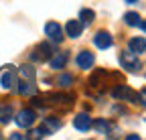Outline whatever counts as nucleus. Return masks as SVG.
Segmentation results:
<instances>
[{
  "mask_svg": "<svg viewBox=\"0 0 146 140\" xmlns=\"http://www.w3.org/2000/svg\"><path fill=\"white\" fill-rule=\"evenodd\" d=\"M16 85V92L21 96H33L36 92V81H35V69L25 65L21 67V79L14 81Z\"/></svg>",
  "mask_w": 146,
  "mask_h": 140,
  "instance_id": "obj_1",
  "label": "nucleus"
},
{
  "mask_svg": "<svg viewBox=\"0 0 146 140\" xmlns=\"http://www.w3.org/2000/svg\"><path fill=\"white\" fill-rule=\"evenodd\" d=\"M120 65L124 69H128V71H140L142 69V63L138 61L136 53H132V51H124L120 55Z\"/></svg>",
  "mask_w": 146,
  "mask_h": 140,
  "instance_id": "obj_2",
  "label": "nucleus"
},
{
  "mask_svg": "<svg viewBox=\"0 0 146 140\" xmlns=\"http://www.w3.org/2000/svg\"><path fill=\"white\" fill-rule=\"evenodd\" d=\"M112 96L116 100H120V102H132V104H136V94H134V90L130 85H116Z\"/></svg>",
  "mask_w": 146,
  "mask_h": 140,
  "instance_id": "obj_3",
  "label": "nucleus"
},
{
  "mask_svg": "<svg viewBox=\"0 0 146 140\" xmlns=\"http://www.w3.org/2000/svg\"><path fill=\"white\" fill-rule=\"evenodd\" d=\"M35 120H36V112L35 110H21L16 116V124L21 126V128H31L35 124Z\"/></svg>",
  "mask_w": 146,
  "mask_h": 140,
  "instance_id": "obj_4",
  "label": "nucleus"
},
{
  "mask_svg": "<svg viewBox=\"0 0 146 140\" xmlns=\"http://www.w3.org/2000/svg\"><path fill=\"white\" fill-rule=\"evenodd\" d=\"M14 81H16V71H14V67H12V65L4 67L2 75H0V87H2V90H10V87L14 85Z\"/></svg>",
  "mask_w": 146,
  "mask_h": 140,
  "instance_id": "obj_5",
  "label": "nucleus"
},
{
  "mask_svg": "<svg viewBox=\"0 0 146 140\" xmlns=\"http://www.w3.org/2000/svg\"><path fill=\"white\" fill-rule=\"evenodd\" d=\"M45 35L49 37V41H53V43H61V41H63V29H61V25H57V23H47Z\"/></svg>",
  "mask_w": 146,
  "mask_h": 140,
  "instance_id": "obj_6",
  "label": "nucleus"
},
{
  "mask_svg": "<svg viewBox=\"0 0 146 140\" xmlns=\"http://www.w3.org/2000/svg\"><path fill=\"white\" fill-rule=\"evenodd\" d=\"M94 63H96V57H94L91 51H81V53L77 55V65H79V69H91V67H94Z\"/></svg>",
  "mask_w": 146,
  "mask_h": 140,
  "instance_id": "obj_7",
  "label": "nucleus"
},
{
  "mask_svg": "<svg viewBox=\"0 0 146 140\" xmlns=\"http://www.w3.org/2000/svg\"><path fill=\"white\" fill-rule=\"evenodd\" d=\"M94 43H96L98 49H110V47H112V37H110V33L100 31V33H96Z\"/></svg>",
  "mask_w": 146,
  "mask_h": 140,
  "instance_id": "obj_8",
  "label": "nucleus"
},
{
  "mask_svg": "<svg viewBox=\"0 0 146 140\" xmlns=\"http://www.w3.org/2000/svg\"><path fill=\"white\" fill-rule=\"evenodd\" d=\"M81 31H83V25L79 21H69L65 25V33H67V37H71V39L81 37Z\"/></svg>",
  "mask_w": 146,
  "mask_h": 140,
  "instance_id": "obj_9",
  "label": "nucleus"
},
{
  "mask_svg": "<svg viewBox=\"0 0 146 140\" xmlns=\"http://www.w3.org/2000/svg\"><path fill=\"white\" fill-rule=\"evenodd\" d=\"M73 126H75L77 130H81V132H87L91 128V118L87 114H77L75 120H73Z\"/></svg>",
  "mask_w": 146,
  "mask_h": 140,
  "instance_id": "obj_10",
  "label": "nucleus"
},
{
  "mask_svg": "<svg viewBox=\"0 0 146 140\" xmlns=\"http://www.w3.org/2000/svg\"><path fill=\"white\" fill-rule=\"evenodd\" d=\"M130 51L132 53H136V55H144V51H146V41H144V37H134V39H130Z\"/></svg>",
  "mask_w": 146,
  "mask_h": 140,
  "instance_id": "obj_11",
  "label": "nucleus"
},
{
  "mask_svg": "<svg viewBox=\"0 0 146 140\" xmlns=\"http://www.w3.org/2000/svg\"><path fill=\"white\" fill-rule=\"evenodd\" d=\"M49 57H51V47L47 43H41L39 47H36V53L33 55L35 61H47Z\"/></svg>",
  "mask_w": 146,
  "mask_h": 140,
  "instance_id": "obj_12",
  "label": "nucleus"
},
{
  "mask_svg": "<svg viewBox=\"0 0 146 140\" xmlns=\"http://www.w3.org/2000/svg\"><path fill=\"white\" fill-rule=\"evenodd\" d=\"M67 59H69L67 53H55V57H51V67L53 69H63L67 65Z\"/></svg>",
  "mask_w": 146,
  "mask_h": 140,
  "instance_id": "obj_13",
  "label": "nucleus"
},
{
  "mask_svg": "<svg viewBox=\"0 0 146 140\" xmlns=\"http://www.w3.org/2000/svg\"><path fill=\"white\" fill-rule=\"evenodd\" d=\"M94 19H96V12L91 10V8H83V10L79 12V23H81V25H91V23H94Z\"/></svg>",
  "mask_w": 146,
  "mask_h": 140,
  "instance_id": "obj_14",
  "label": "nucleus"
},
{
  "mask_svg": "<svg viewBox=\"0 0 146 140\" xmlns=\"http://www.w3.org/2000/svg\"><path fill=\"white\" fill-rule=\"evenodd\" d=\"M12 118V108L10 106H0V124H8Z\"/></svg>",
  "mask_w": 146,
  "mask_h": 140,
  "instance_id": "obj_15",
  "label": "nucleus"
},
{
  "mask_svg": "<svg viewBox=\"0 0 146 140\" xmlns=\"http://www.w3.org/2000/svg\"><path fill=\"white\" fill-rule=\"evenodd\" d=\"M94 126H96L98 132H104V134H108L110 130H112V124H110V122H106V120H102V118L94 122Z\"/></svg>",
  "mask_w": 146,
  "mask_h": 140,
  "instance_id": "obj_16",
  "label": "nucleus"
},
{
  "mask_svg": "<svg viewBox=\"0 0 146 140\" xmlns=\"http://www.w3.org/2000/svg\"><path fill=\"white\" fill-rule=\"evenodd\" d=\"M124 21H126V25H130V27H136L142 19H140V16L136 14V12H126L124 14Z\"/></svg>",
  "mask_w": 146,
  "mask_h": 140,
  "instance_id": "obj_17",
  "label": "nucleus"
},
{
  "mask_svg": "<svg viewBox=\"0 0 146 140\" xmlns=\"http://www.w3.org/2000/svg\"><path fill=\"white\" fill-rule=\"evenodd\" d=\"M45 126L53 132V130H59V128H61V122H59V120H53V118H47V120H45Z\"/></svg>",
  "mask_w": 146,
  "mask_h": 140,
  "instance_id": "obj_18",
  "label": "nucleus"
},
{
  "mask_svg": "<svg viewBox=\"0 0 146 140\" xmlns=\"http://www.w3.org/2000/svg\"><path fill=\"white\" fill-rule=\"evenodd\" d=\"M71 81H73V77H71V75H63V77L59 79V83H61V87H67V85H69Z\"/></svg>",
  "mask_w": 146,
  "mask_h": 140,
  "instance_id": "obj_19",
  "label": "nucleus"
},
{
  "mask_svg": "<svg viewBox=\"0 0 146 140\" xmlns=\"http://www.w3.org/2000/svg\"><path fill=\"white\" fill-rule=\"evenodd\" d=\"M138 0H126V4H136Z\"/></svg>",
  "mask_w": 146,
  "mask_h": 140,
  "instance_id": "obj_20",
  "label": "nucleus"
}]
</instances>
